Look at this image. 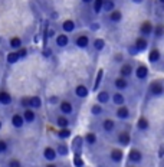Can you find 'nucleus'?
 Returning a JSON list of instances; mask_svg holds the SVG:
<instances>
[{"mask_svg":"<svg viewBox=\"0 0 164 167\" xmlns=\"http://www.w3.org/2000/svg\"><path fill=\"white\" fill-rule=\"evenodd\" d=\"M22 105H28V107H32V108H39L40 105H42V101L39 97H32V98H25V100H22Z\"/></svg>","mask_w":164,"mask_h":167,"instance_id":"1","label":"nucleus"},{"mask_svg":"<svg viewBox=\"0 0 164 167\" xmlns=\"http://www.w3.org/2000/svg\"><path fill=\"white\" fill-rule=\"evenodd\" d=\"M151 92H153V95H161L163 94V85L160 82H156L151 85Z\"/></svg>","mask_w":164,"mask_h":167,"instance_id":"2","label":"nucleus"},{"mask_svg":"<svg viewBox=\"0 0 164 167\" xmlns=\"http://www.w3.org/2000/svg\"><path fill=\"white\" fill-rule=\"evenodd\" d=\"M146 48H147V40L144 38L137 39V42H135V49H137V52H141V50H144Z\"/></svg>","mask_w":164,"mask_h":167,"instance_id":"3","label":"nucleus"},{"mask_svg":"<svg viewBox=\"0 0 164 167\" xmlns=\"http://www.w3.org/2000/svg\"><path fill=\"white\" fill-rule=\"evenodd\" d=\"M128 159H130V161L138 163V161H141V153H140L138 150L130 151V156H128Z\"/></svg>","mask_w":164,"mask_h":167,"instance_id":"4","label":"nucleus"},{"mask_svg":"<svg viewBox=\"0 0 164 167\" xmlns=\"http://www.w3.org/2000/svg\"><path fill=\"white\" fill-rule=\"evenodd\" d=\"M81 144H82L81 137H76V138L74 140V143H72V149L76 151V156H79V153H81Z\"/></svg>","mask_w":164,"mask_h":167,"instance_id":"5","label":"nucleus"},{"mask_svg":"<svg viewBox=\"0 0 164 167\" xmlns=\"http://www.w3.org/2000/svg\"><path fill=\"white\" fill-rule=\"evenodd\" d=\"M117 115H118V118H122V120H125V118H128V115H130V111H128V108H125V107H121V108H118V111H117Z\"/></svg>","mask_w":164,"mask_h":167,"instance_id":"6","label":"nucleus"},{"mask_svg":"<svg viewBox=\"0 0 164 167\" xmlns=\"http://www.w3.org/2000/svg\"><path fill=\"white\" fill-rule=\"evenodd\" d=\"M75 92H76V95H78L79 98H85V97L88 95V89H86L83 85H79V86L76 88V91H75Z\"/></svg>","mask_w":164,"mask_h":167,"instance_id":"7","label":"nucleus"},{"mask_svg":"<svg viewBox=\"0 0 164 167\" xmlns=\"http://www.w3.org/2000/svg\"><path fill=\"white\" fill-rule=\"evenodd\" d=\"M56 45H58V46H66V45H68V36L59 35V36L56 38Z\"/></svg>","mask_w":164,"mask_h":167,"instance_id":"8","label":"nucleus"},{"mask_svg":"<svg viewBox=\"0 0 164 167\" xmlns=\"http://www.w3.org/2000/svg\"><path fill=\"white\" fill-rule=\"evenodd\" d=\"M147 74H148V71H147V68L146 67H138L137 68V76H138L140 79H144V78L147 76Z\"/></svg>","mask_w":164,"mask_h":167,"instance_id":"9","label":"nucleus"},{"mask_svg":"<svg viewBox=\"0 0 164 167\" xmlns=\"http://www.w3.org/2000/svg\"><path fill=\"white\" fill-rule=\"evenodd\" d=\"M55 157H56V153L55 150H52V149H45V159L46 160H55Z\"/></svg>","mask_w":164,"mask_h":167,"instance_id":"10","label":"nucleus"},{"mask_svg":"<svg viewBox=\"0 0 164 167\" xmlns=\"http://www.w3.org/2000/svg\"><path fill=\"white\" fill-rule=\"evenodd\" d=\"M76 45H78L79 48H86V46H88V38H86V36H79L78 40H76Z\"/></svg>","mask_w":164,"mask_h":167,"instance_id":"11","label":"nucleus"},{"mask_svg":"<svg viewBox=\"0 0 164 167\" xmlns=\"http://www.w3.org/2000/svg\"><path fill=\"white\" fill-rule=\"evenodd\" d=\"M12 97L7 94V92H0V102L1 104H10Z\"/></svg>","mask_w":164,"mask_h":167,"instance_id":"12","label":"nucleus"},{"mask_svg":"<svg viewBox=\"0 0 164 167\" xmlns=\"http://www.w3.org/2000/svg\"><path fill=\"white\" fill-rule=\"evenodd\" d=\"M151 32H153V26H151L148 22H146V23L141 26V33L143 35H150Z\"/></svg>","mask_w":164,"mask_h":167,"instance_id":"13","label":"nucleus"},{"mask_svg":"<svg viewBox=\"0 0 164 167\" xmlns=\"http://www.w3.org/2000/svg\"><path fill=\"white\" fill-rule=\"evenodd\" d=\"M75 29V23L72 22V20H66V22H64V30H66V32H72Z\"/></svg>","mask_w":164,"mask_h":167,"instance_id":"14","label":"nucleus"},{"mask_svg":"<svg viewBox=\"0 0 164 167\" xmlns=\"http://www.w3.org/2000/svg\"><path fill=\"white\" fill-rule=\"evenodd\" d=\"M111 159H112L114 161H121V159H122V151L114 150L112 153H111Z\"/></svg>","mask_w":164,"mask_h":167,"instance_id":"15","label":"nucleus"},{"mask_svg":"<svg viewBox=\"0 0 164 167\" xmlns=\"http://www.w3.org/2000/svg\"><path fill=\"white\" fill-rule=\"evenodd\" d=\"M61 110H62V113H65V114H71V113H72V105H71L69 102H62V104H61Z\"/></svg>","mask_w":164,"mask_h":167,"instance_id":"16","label":"nucleus"},{"mask_svg":"<svg viewBox=\"0 0 164 167\" xmlns=\"http://www.w3.org/2000/svg\"><path fill=\"white\" fill-rule=\"evenodd\" d=\"M23 118L20 117V115H13V118H12V122H13V125L15 127H22L23 125Z\"/></svg>","mask_w":164,"mask_h":167,"instance_id":"17","label":"nucleus"},{"mask_svg":"<svg viewBox=\"0 0 164 167\" xmlns=\"http://www.w3.org/2000/svg\"><path fill=\"white\" fill-rule=\"evenodd\" d=\"M23 120H26L28 122H32L33 120H35V114H33L32 110H26L25 111V118Z\"/></svg>","mask_w":164,"mask_h":167,"instance_id":"18","label":"nucleus"},{"mask_svg":"<svg viewBox=\"0 0 164 167\" xmlns=\"http://www.w3.org/2000/svg\"><path fill=\"white\" fill-rule=\"evenodd\" d=\"M131 72H132L131 65H124V67L121 68V74H122V76H128V75H131Z\"/></svg>","mask_w":164,"mask_h":167,"instance_id":"19","label":"nucleus"},{"mask_svg":"<svg viewBox=\"0 0 164 167\" xmlns=\"http://www.w3.org/2000/svg\"><path fill=\"white\" fill-rule=\"evenodd\" d=\"M102 75H104V71H102V69H99L98 75H97V79H95V84H94V89H98L99 84H101V79H102Z\"/></svg>","mask_w":164,"mask_h":167,"instance_id":"20","label":"nucleus"},{"mask_svg":"<svg viewBox=\"0 0 164 167\" xmlns=\"http://www.w3.org/2000/svg\"><path fill=\"white\" fill-rule=\"evenodd\" d=\"M158 58H160V53H158V50H151L150 52V61L151 62H157L158 61Z\"/></svg>","mask_w":164,"mask_h":167,"instance_id":"21","label":"nucleus"},{"mask_svg":"<svg viewBox=\"0 0 164 167\" xmlns=\"http://www.w3.org/2000/svg\"><path fill=\"white\" fill-rule=\"evenodd\" d=\"M104 46H105V42H104L102 39H97V40L94 42V48H95L97 50L104 49Z\"/></svg>","mask_w":164,"mask_h":167,"instance_id":"22","label":"nucleus"},{"mask_svg":"<svg viewBox=\"0 0 164 167\" xmlns=\"http://www.w3.org/2000/svg\"><path fill=\"white\" fill-rule=\"evenodd\" d=\"M119 143H121V144H124V146H125V144H128V143H130V135H128V134H125V133H122L121 135H119Z\"/></svg>","mask_w":164,"mask_h":167,"instance_id":"23","label":"nucleus"},{"mask_svg":"<svg viewBox=\"0 0 164 167\" xmlns=\"http://www.w3.org/2000/svg\"><path fill=\"white\" fill-rule=\"evenodd\" d=\"M104 128H105L107 131H112V128H114V122H112L111 120H105V121H104Z\"/></svg>","mask_w":164,"mask_h":167,"instance_id":"24","label":"nucleus"},{"mask_svg":"<svg viewBox=\"0 0 164 167\" xmlns=\"http://www.w3.org/2000/svg\"><path fill=\"white\" fill-rule=\"evenodd\" d=\"M17 61H19L17 53H9V55H7V62H9V64H15Z\"/></svg>","mask_w":164,"mask_h":167,"instance_id":"25","label":"nucleus"},{"mask_svg":"<svg viewBox=\"0 0 164 167\" xmlns=\"http://www.w3.org/2000/svg\"><path fill=\"white\" fill-rule=\"evenodd\" d=\"M115 86L119 88V89H124V88H127V81L125 79H117L115 81Z\"/></svg>","mask_w":164,"mask_h":167,"instance_id":"26","label":"nucleus"},{"mask_svg":"<svg viewBox=\"0 0 164 167\" xmlns=\"http://www.w3.org/2000/svg\"><path fill=\"white\" fill-rule=\"evenodd\" d=\"M138 128H140V130H147L148 128V122L146 118H141V120L138 121Z\"/></svg>","mask_w":164,"mask_h":167,"instance_id":"27","label":"nucleus"},{"mask_svg":"<svg viewBox=\"0 0 164 167\" xmlns=\"http://www.w3.org/2000/svg\"><path fill=\"white\" fill-rule=\"evenodd\" d=\"M85 141H86L88 144H94V143L97 141V137H95V134H88V135L85 137Z\"/></svg>","mask_w":164,"mask_h":167,"instance_id":"28","label":"nucleus"},{"mask_svg":"<svg viewBox=\"0 0 164 167\" xmlns=\"http://www.w3.org/2000/svg\"><path fill=\"white\" fill-rule=\"evenodd\" d=\"M108 98H110V97H108V92H105V91H104V92H99V95H98L99 102H107Z\"/></svg>","mask_w":164,"mask_h":167,"instance_id":"29","label":"nucleus"},{"mask_svg":"<svg viewBox=\"0 0 164 167\" xmlns=\"http://www.w3.org/2000/svg\"><path fill=\"white\" fill-rule=\"evenodd\" d=\"M20 45H22V42H20L19 38H13V39L10 40V46H12V48H20Z\"/></svg>","mask_w":164,"mask_h":167,"instance_id":"30","label":"nucleus"},{"mask_svg":"<svg viewBox=\"0 0 164 167\" xmlns=\"http://www.w3.org/2000/svg\"><path fill=\"white\" fill-rule=\"evenodd\" d=\"M104 7H105V10H107V12H111V10L114 9V1H111V0H107V1L104 3Z\"/></svg>","mask_w":164,"mask_h":167,"instance_id":"31","label":"nucleus"},{"mask_svg":"<svg viewBox=\"0 0 164 167\" xmlns=\"http://www.w3.org/2000/svg\"><path fill=\"white\" fill-rule=\"evenodd\" d=\"M68 124H69V121H68L66 118H64V117L58 118V125H59V127H66Z\"/></svg>","mask_w":164,"mask_h":167,"instance_id":"32","label":"nucleus"},{"mask_svg":"<svg viewBox=\"0 0 164 167\" xmlns=\"http://www.w3.org/2000/svg\"><path fill=\"white\" fill-rule=\"evenodd\" d=\"M58 153H61L62 156H66V154H68V147L64 146V144H59V147H58Z\"/></svg>","mask_w":164,"mask_h":167,"instance_id":"33","label":"nucleus"},{"mask_svg":"<svg viewBox=\"0 0 164 167\" xmlns=\"http://www.w3.org/2000/svg\"><path fill=\"white\" fill-rule=\"evenodd\" d=\"M114 102L115 104H122L124 102V97L121 94H115L114 95Z\"/></svg>","mask_w":164,"mask_h":167,"instance_id":"34","label":"nucleus"},{"mask_svg":"<svg viewBox=\"0 0 164 167\" xmlns=\"http://www.w3.org/2000/svg\"><path fill=\"white\" fill-rule=\"evenodd\" d=\"M102 3H104V0H95L94 9H95V12H97V13H98L99 10H101V7H102Z\"/></svg>","mask_w":164,"mask_h":167,"instance_id":"35","label":"nucleus"},{"mask_svg":"<svg viewBox=\"0 0 164 167\" xmlns=\"http://www.w3.org/2000/svg\"><path fill=\"white\" fill-rule=\"evenodd\" d=\"M111 20H112V22H119V20H121V13H119V12H114V13L111 15Z\"/></svg>","mask_w":164,"mask_h":167,"instance_id":"36","label":"nucleus"},{"mask_svg":"<svg viewBox=\"0 0 164 167\" xmlns=\"http://www.w3.org/2000/svg\"><path fill=\"white\" fill-rule=\"evenodd\" d=\"M69 135H71V131H69V130H61V131H59V137H61V138H68Z\"/></svg>","mask_w":164,"mask_h":167,"instance_id":"37","label":"nucleus"},{"mask_svg":"<svg viewBox=\"0 0 164 167\" xmlns=\"http://www.w3.org/2000/svg\"><path fill=\"white\" fill-rule=\"evenodd\" d=\"M75 166H76V167H82V166H83V160H82L79 156H76V157H75Z\"/></svg>","mask_w":164,"mask_h":167,"instance_id":"38","label":"nucleus"},{"mask_svg":"<svg viewBox=\"0 0 164 167\" xmlns=\"http://www.w3.org/2000/svg\"><path fill=\"white\" fill-rule=\"evenodd\" d=\"M156 36L157 38H161L163 36V26H157L156 28Z\"/></svg>","mask_w":164,"mask_h":167,"instance_id":"39","label":"nucleus"},{"mask_svg":"<svg viewBox=\"0 0 164 167\" xmlns=\"http://www.w3.org/2000/svg\"><path fill=\"white\" fill-rule=\"evenodd\" d=\"M101 111H102V108H101L99 105H94V107H92V114H99Z\"/></svg>","mask_w":164,"mask_h":167,"instance_id":"40","label":"nucleus"},{"mask_svg":"<svg viewBox=\"0 0 164 167\" xmlns=\"http://www.w3.org/2000/svg\"><path fill=\"white\" fill-rule=\"evenodd\" d=\"M26 55H28V52H26V49H20L19 52H17V56H19V58H25Z\"/></svg>","mask_w":164,"mask_h":167,"instance_id":"41","label":"nucleus"},{"mask_svg":"<svg viewBox=\"0 0 164 167\" xmlns=\"http://www.w3.org/2000/svg\"><path fill=\"white\" fill-rule=\"evenodd\" d=\"M7 149V146H6V143L4 141H0V153H4Z\"/></svg>","mask_w":164,"mask_h":167,"instance_id":"42","label":"nucleus"},{"mask_svg":"<svg viewBox=\"0 0 164 167\" xmlns=\"http://www.w3.org/2000/svg\"><path fill=\"white\" fill-rule=\"evenodd\" d=\"M50 55H52V50H50L49 48H45V50H43V56L48 58V56H50Z\"/></svg>","mask_w":164,"mask_h":167,"instance_id":"43","label":"nucleus"},{"mask_svg":"<svg viewBox=\"0 0 164 167\" xmlns=\"http://www.w3.org/2000/svg\"><path fill=\"white\" fill-rule=\"evenodd\" d=\"M10 167H20V163L16 161V160H13V161H10Z\"/></svg>","mask_w":164,"mask_h":167,"instance_id":"44","label":"nucleus"},{"mask_svg":"<svg viewBox=\"0 0 164 167\" xmlns=\"http://www.w3.org/2000/svg\"><path fill=\"white\" fill-rule=\"evenodd\" d=\"M98 28H99L98 23H94V25H91V29H92V30H97Z\"/></svg>","mask_w":164,"mask_h":167,"instance_id":"45","label":"nucleus"},{"mask_svg":"<svg viewBox=\"0 0 164 167\" xmlns=\"http://www.w3.org/2000/svg\"><path fill=\"white\" fill-rule=\"evenodd\" d=\"M50 102H52V104H55V102H58V98H56V97H52V98H50Z\"/></svg>","mask_w":164,"mask_h":167,"instance_id":"46","label":"nucleus"},{"mask_svg":"<svg viewBox=\"0 0 164 167\" xmlns=\"http://www.w3.org/2000/svg\"><path fill=\"white\" fill-rule=\"evenodd\" d=\"M163 147H160V153H158V156H160V157H163Z\"/></svg>","mask_w":164,"mask_h":167,"instance_id":"47","label":"nucleus"},{"mask_svg":"<svg viewBox=\"0 0 164 167\" xmlns=\"http://www.w3.org/2000/svg\"><path fill=\"white\" fill-rule=\"evenodd\" d=\"M131 53H134V55L137 53V49H135V46H134V48H131Z\"/></svg>","mask_w":164,"mask_h":167,"instance_id":"48","label":"nucleus"},{"mask_svg":"<svg viewBox=\"0 0 164 167\" xmlns=\"http://www.w3.org/2000/svg\"><path fill=\"white\" fill-rule=\"evenodd\" d=\"M48 35H49V36H53V35H55V32H53V30H49V32H48Z\"/></svg>","mask_w":164,"mask_h":167,"instance_id":"49","label":"nucleus"},{"mask_svg":"<svg viewBox=\"0 0 164 167\" xmlns=\"http://www.w3.org/2000/svg\"><path fill=\"white\" fill-rule=\"evenodd\" d=\"M48 167H55V166H53V164H49V166H48Z\"/></svg>","mask_w":164,"mask_h":167,"instance_id":"50","label":"nucleus"},{"mask_svg":"<svg viewBox=\"0 0 164 167\" xmlns=\"http://www.w3.org/2000/svg\"><path fill=\"white\" fill-rule=\"evenodd\" d=\"M134 1H137V3H138V1H141V0H134Z\"/></svg>","mask_w":164,"mask_h":167,"instance_id":"51","label":"nucleus"},{"mask_svg":"<svg viewBox=\"0 0 164 167\" xmlns=\"http://www.w3.org/2000/svg\"><path fill=\"white\" fill-rule=\"evenodd\" d=\"M83 1H92V0H83Z\"/></svg>","mask_w":164,"mask_h":167,"instance_id":"52","label":"nucleus"},{"mask_svg":"<svg viewBox=\"0 0 164 167\" xmlns=\"http://www.w3.org/2000/svg\"><path fill=\"white\" fill-rule=\"evenodd\" d=\"M0 127H1V122H0Z\"/></svg>","mask_w":164,"mask_h":167,"instance_id":"53","label":"nucleus"},{"mask_svg":"<svg viewBox=\"0 0 164 167\" xmlns=\"http://www.w3.org/2000/svg\"><path fill=\"white\" fill-rule=\"evenodd\" d=\"M160 1H164V0H160Z\"/></svg>","mask_w":164,"mask_h":167,"instance_id":"54","label":"nucleus"}]
</instances>
